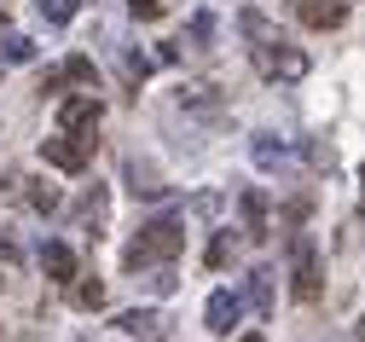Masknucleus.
I'll list each match as a JSON object with an SVG mask.
<instances>
[{"label":"nucleus","instance_id":"13","mask_svg":"<svg viewBox=\"0 0 365 342\" xmlns=\"http://www.w3.org/2000/svg\"><path fill=\"white\" fill-rule=\"evenodd\" d=\"M238 209H244L250 238H267V198H261V191H244V198H238Z\"/></svg>","mask_w":365,"mask_h":342},{"label":"nucleus","instance_id":"5","mask_svg":"<svg viewBox=\"0 0 365 342\" xmlns=\"http://www.w3.org/2000/svg\"><path fill=\"white\" fill-rule=\"evenodd\" d=\"M105 116V99L99 93H70V99H58V128L64 134H93Z\"/></svg>","mask_w":365,"mask_h":342},{"label":"nucleus","instance_id":"24","mask_svg":"<svg viewBox=\"0 0 365 342\" xmlns=\"http://www.w3.org/2000/svg\"><path fill=\"white\" fill-rule=\"evenodd\" d=\"M0 29H6V18H0Z\"/></svg>","mask_w":365,"mask_h":342},{"label":"nucleus","instance_id":"9","mask_svg":"<svg viewBox=\"0 0 365 342\" xmlns=\"http://www.w3.org/2000/svg\"><path fill=\"white\" fill-rule=\"evenodd\" d=\"M64 87H93V59H70V64L47 70V81H41V93H64Z\"/></svg>","mask_w":365,"mask_h":342},{"label":"nucleus","instance_id":"18","mask_svg":"<svg viewBox=\"0 0 365 342\" xmlns=\"http://www.w3.org/2000/svg\"><path fill=\"white\" fill-rule=\"evenodd\" d=\"M192 41H197V46H209V41H215V18H209V12H197V18H192Z\"/></svg>","mask_w":365,"mask_h":342},{"label":"nucleus","instance_id":"2","mask_svg":"<svg viewBox=\"0 0 365 342\" xmlns=\"http://www.w3.org/2000/svg\"><path fill=\"white\" fill-rule=\"evenodd\" d=\"M180 250H186V226H180L174 215H163V221H151V226H140V238L128 243V267L140 273V267H168Z\"/></svg>","mask_w":365,"mask_h":342},{"label":"nucleus","instance_id":"19","mask_svg":"<svg viewBox=\"0 0 365 342\" xmlns=\"http://www.w3.org/2000/svg\"><path fill=\"white\" fill-rule=\"evenodd\" d=\"M128 6H133V18H145V24H151V18H163L168 0H128Z\"/></svg>","mask_w":365,"mask_h":342},{"label":"nucleus","instance_id":"8","mask_svg":"<svg viewBox=\"0 0 365 342\" xmlns=\"http://www.w3.org/2000/svg\"><path fill=\"white\" fill-rule=\"evenodd\" d=\"M238 313H244V302L232 296V290H215V296H209V308H203V319H209V331H215V336H232Z\"/></svg>","mask_w":365,"mask_h":342},{"label":"nucleus","instance_id":"16","mask_svg":"<svg viewBox=\"0 0 365 342\" xmlns=\"http://www.w3.org/2000/svg\"><path fill=\"white\" fill-rule=\"evenodd\" d=\"M250 302H255V313H272V273L250 278Z\"/></svg>","mask_w":365,"mask_h":342},{"label":"nucleus","instance_id":"4","mask_svg":"<svg viewBox=\"0 0 365 342\" xmlns=\"http://www.w3.org/2000/svg\"><path fill=\"white\" fill-rule=\"evenodd\" d=\"M41 157H47L58 174H81L87 163H93V134H53V139H41Z\"/></svg>","mask_w":365,"mask_h":342},{"label":"nucleus","instance_id":"1","mask_svg":"<svg viewBox=\"0 0 365 342\" xmlns=\"http://www.w3.org/2000/svg\"><path fill=\"white\" fill-rule=\"evenodd\" d=\"M238 29L250 35V59H255V70H261L267 81H302V76H307V53H302V46H290L261 12H244Z\"/></svg>","mask_w":365,"mask_h":342},{"label":"nucleus","instance_id":"20","mask_svg":"<svg viewBox=\"0 0 365 342\" xmlns=\"http://www.w3.org/2000/svg\"><path fill=\"white\" fill-rule=\"evenodd\" d=\"M226 261H232V238H215L209 243V267H226Z\"/></svg>","mask_w":365,"mask_h":342},{"label":"nucleus","instance_id":"11","mask_svg":"<svg viewBox=\"0 0 365 342\" xmlns=\"http://www.w3.org/2000/svg\"><path fill=\"white\" fill-rule=\"evenodd\" d=\"M250 151H255L261 169H284V163H290V145H284V139H272V134H255Z\"/></svg>","mask_w":365,"mask_h":342},{"label":"nucleus","instance_id":"12","mask_svg":"<svg viewBox=\"0 0 365 342\" xmlns=\"http://www.w3.org/2000/svg\"><path fill=\"white\" fill-rule=\"evenodd\" d=\"M70 302H76L81 313L105 308V284H99V278H70Z\"/></svg>","mask_w":365,"mask_h":342},{"label":"nucleus","instance_id":"3","mask_svg":"<svg viewBox=\"0 0 365 342\" xmlns=\"http://www.w3.org/2000/svg\"><path fill=\"white\" fill-rule=\"evenodd\" d=\"M290 290L296 302H319V290H325V267H319L313 238H290Z\"/></svg>","mask_w":365,"mask_h":342},{"label":"nucleus","instance_id":"7","mask_svg":"<svg viewBox=\"0 0 365 342\" xmlns=\"http://www.w3.org/2000/svg\"><path fill=\"white\" fill-rule=\"evenodd\" d=\"M116 325H122L128 336H140V342H168V336H174V331H168V319H163L157 308H133V313H122Z\"/></svg>","mask_w":365,"mask_h":342},{"label":"nucleus","instance_id":"10","mask_svg":"<svg viewBox=\"0 0 365 342\" xmlns=\"http://www.w3.org/2000/svg\"><path fill=\"white\" fill-rule=\"evenodd\" d=\"M41 267H47V278L70 284L76 278V250H70V243H47V250H41Z\"/></svg>","mask_w":365,"mask_h":342},{"label":"nucleus","instance_id":"21","mask_svg":"<svg viewBox=\"0 0 365 342\" xmlns=\"http://www.w3.org/2000/svg\"><path fill=\"white\" fill-rule=\"evenodd\" d=\"M168 290H174V273L157 267V273H151V296H168Z\"/></svg>","mask_w":365,"mask_h":342},{"label":"nucleus","instance_id":"15","mask_svg":"<svg viewBox=\"0 0 365 342\" xmlns=\"http://www.w3.org/2000/svg\"><path fill=\"white\" fill-rule=\"evenodd\" d=\"M105 209H110V203H105V186H93V191L81 198V221H87V226H105Z\"/></svg>","mask_w":365,"mask_h":342},{"label":"nucleus","instance_id":"22","mask_svg":"<svg viewBox=\"0 0 365 342\" xmlns=\"http://www.w3.org/2000/svg\"><path fill=\"white\" fill-rule=\"evenodd\" d=\"M359 342H365V319H359Z\"/></svg>","mask_w":365,"mask_h":342},{"label":"nucleus","instance_id":"17","mask_svg":"<svg viewBox=\"0 0 365 342\" xmlns=\"http://www.w3.org/2000/svg\"><path fill=\"white\" fill-rule=\"evenodd\" d=\"M35 12L47 18V24H70L76 18V0H35Z\"/></svg>","mask_w":365,"mask_h":342},{"label":"nucleus","instance_id":"14","mask_svg":"<svg viewBox=\"0 0 365 342\" xmlns=\"http://www.w3.org/2000/svg\"><path fill=\"white\" fill-rule=\"evenodd\" d=\"M0 59H6V64H29L35 59V41L29 35H0Z\"/></svg>","mask_w":365,"mask_h":342},{"label":"nucleus","instance_id":"6","mask_svg":"<svg viewBox=\"0 0 365 342\" xmlns=\"http://www.w3.org/2000/svg\"><path fill=\"white\" fill-rule=\"evenodd\" d=\"M290 12H296L307 29H342L348 0H290Z\"/></svg>","mask_w":365,"mask_h":342},{"label":"nucleus","instance_id":"23","mask_svg":"<svg viewBox=\"0 0 365 342\" xmlns=\"http://www.w3.org/2000/svg\"><path fill=\"white\" fill-rule=\"evenodd\" d=\"M244 342H261V336H255V331H250V336H244Z\"/></svg>","mask_w":365,"mask_h":342}]
</instances>
